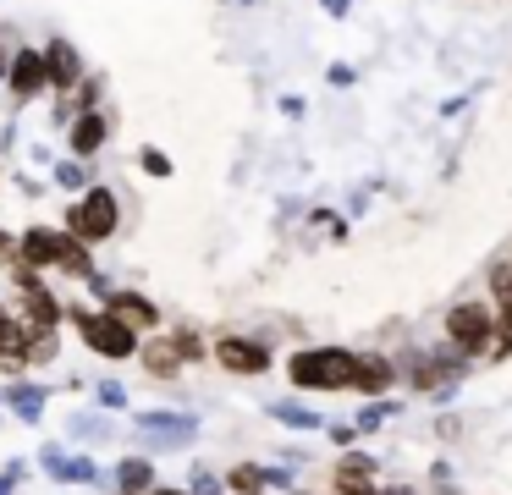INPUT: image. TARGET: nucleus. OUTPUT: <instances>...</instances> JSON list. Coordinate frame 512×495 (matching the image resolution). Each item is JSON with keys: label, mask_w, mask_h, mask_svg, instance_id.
Masks as SVG:
<instances>
[{"label": "nucleus", "mask_w": 512, "mask_h": 495, "mask_svg": "<svg viewBox=\"0 0 512 495\" xmlns=\"http://www.w3.org/2000/svg\"><path fill=\"white\" fill-rule=\"evenodd\" d=\"M12 264H28V270L50 275H78V281H89L94 275V248H83L78 237H67L61 226H28L23 237H17V259Z\"/></svg>", "instance_id": "f257e3e1"}, {"label": "nucleus", "mask_w": 512, "mask_h": 495, "mask_svg": "<svg viewBox=\"0 0 512 495\" xmlns=\"http://www.w3.org/2000/svg\"><path fill=\"white\" fill-rule=\"evenodd\" d=\"M61 231H67V237H78L83 248H100V242H111L116 231H122V198H116V187L89 182V187H83V193L67 204Z\"/></svg>", "instance_id": "f03ea898"}, {"label": "nucleus", "mask_w": 512, "mask_h": 495, "mask_svg": "<svg viewBox=\"0 0 512 495\" xmlns=\"http://www.w3.org/2000/svg\"><path fill=\"white\" fill-rule=\"evenodd\" d=\"M353 358L347 347H298L287 358V380L298 391H347L353 385Z\"/></svg>", "instance_id": "7ed1b4c3"}, {"label": "nucleus", "mask_w": 512, "mask_h": 495, "mask_svg": "<svg viewBox=\"0 0 512 495\" xmlns=\"http://www.w3.org/2000/svg\"><path fill=\"white\" fill-rule=\"evenodd\" d=\"M67 319L78 325V336L89 341V352H100L105 363H133L138 358V341L133 330L122 325V319H111L105 308H67Z\"/></svg>", "instance_id": "20e7f679"}, {"label": "nucleus", "mask_w": 512, "mask_h": 495, "mask_svg": "<svg viewBox=\"0 0 512 495\" xmlns=\"http://www.w3.org/2000/svg\"><path fill=\"white\" fill-rule=\"evenodd\" d=\"M490 341H496V308L490 303H452L446 308V347L457 358H490Z\"/></svg>", "instance_id": "39448f33"}, {"label": "nucleus", "mask_w": 512, "mask_h": 495, "mask_svg": "<svg viewBox=\"0 0 512 495\" xmlns=\"http://www.w3.org/2000/svg\"><path fill=\"white\" fill-rule=\"evenodd\" d=\"M210 358L221 363L226 374H248V380H254V374H270V347L259 336H237V330H226V336H215L210 341Z\"/></svg>", "instance_id": "423d86ee"}, {"label": "nucleus", "mask_w": 512, "mask_h": 495, "mask_svg": "<svg viewBox=\"0 0 512 495\" xmlns=\"http://www.w3.org/2000/svg\"><path fill=\"white\" fill-rule=\"evenodd\" d=\"M105 314L122 319L133 336H160V325H166V314H160V303L149 292H133V286H111V297H105Z\"/></svg>", "instance_id": "0eeeda50"}, {"label": "nucleus", "mask_w": 512, "mask_h": 495, "mask_svg": "<svg viewBox=\"0 0 512 495\" xmlns=\"http://www.w3.org/2000/svg\"><path fill=\"white\" fill-rule=\"evenodd\" d=\"M39 55H45V83H50V94H72V88L89 77V61H83V50L72 39H45L39 44Z\"/></svg>", "instance_id": "6e6552de"}, {"label": "nucleus", "mask_w": 512, "mask_h": 495, "mask_svg": "<svg viewBox=\"0 0 512 495\" xmlns=\"http://www.w3.org/2000/svg\"><path fill=\"white\" fill-rule=\"evenodd\" d=\"M39 468H45L56 484H100V490H105V473L94 468V457H78V451H67L61 440H45Z\"/></svg>", "instance_id": "1a4fd4ad"}, {"label": "nucleus", "mask_w": 512, "mask_h": 495, "mask_svg": "<svg viewBox=\"0 0 512 495\" xmlns=\"http://www.w3.org/2000/svg\"><path fill=\"white\" fill-rule=\"evenodd\" d=\"M6 88H12L17 105H28V99L50 94V83H45V55H39L34 44H17V50H12V66H6Z\"/></svg>", "instance_id": "9d476101"}, {"label": "nucleus", "mask_w": 512, "mask_h": 495, "mask_svg": "<svg viewBox=\"0 0 512 495\" xmlns=\"http://www.w3.org/2000/svg\"><path fill=\"white\" fill-rule=\"evenodd\" d=\"M17 319L28 325V336H61V319H67V303H61L50 286L17 297Z\"/></svg>", "instance_id": "9b49d317"}, {"label": "nucleus", "mask_w": 512, "mask_h": 495, "mask_svg": "<svg viewBox=\"0 0 512 495\" xmlns=\"http://www.w3.org/2000/svg\"><path fill=\"white\" fill-rule=\"evenodd\" d=\"M391 385H397V363H391L386 352H358V358H353V385H347V391H358V396H369V402H380Z\"/></svg>", "instance_id": "f8f14e48"}, {"label": "nucleus", "mask_w": 512, "mask_h": 495, "mask_svg": "<svg viewBox=\"0 0 512 495\" xmlns=\"http://www.w3.org/2000/svg\"><path fill=\"white\" fill-rule=\"evenodd\" d=\"M375 457H369V451H347L342 462H336L331 468V484H336V495H386L375 484Z\"/></svg>", "instance_id": "ddd939ff"}, {"label": "nucleus", "mask_w": 512, "mask_h": 495, "mask_svg": "<svg viewBox=\"0 0 512 495\" xmlns=\"http://www.w3.org/2000/svg\"><path fill=\"white\" fill-rule=\"evenodd\" d=\"M105 138H111V116H105V110H78V121L67 127V149H72V160L89 165L94 154L105 149Z\"/></svg>", "instance_id": "4468645a"}, {"label": "nucleus", "mask_w": 512, "mask_h": 495, "mask_svg": "<svg viewBox=\"0 0 512 495\" xmlns=\"http://www.w3.org/2000/svg\"><path fill=\"white\" fill-rule=\"evenodd\" d=\"M28 347H34L28 325L17 319V308L0 303V369H6V374H23V369H28Z\"/></svg>", "instance_id": "2eb2a0df"}, {"label": "nucleus", "mask_w": 512, "mask_h": 495, "mask_svg": "<svg viewBox=\"0 0 512 495\" xmlns=\"http://www.w3.org/2000/svg\"><path fill=\"white\" fill-rule=\"evenodd\" d=\"M116 495H149L155 490V457H122L111 473H105Z\"/></svg>", "instance_id": "dca6fc26"}, {"label": "nucleus", "mask_w": 512, "mask_h": 495, "mask_svg": "<svg viewBox=\"0 0 512 495\" xmlns=\"http://www.w3.org/2000/svg\"><path fill=\"white\" fill-rule=\"evenodd\" d=\"M138 363H144L149 380H177V374H182V358H177V347H171L166 336L138 341Z\"/></svg>", "instance_id": "f3484780"}, {"label": "nucleus", "mask_w": 512, "mask_h": 495, "mask_svg": "<svg viewBox=\"0 0 512 495\" xmlns=\"http://www.w3.org/2000/svg\"><path fill=\"white\" fill-rule=\"evenodd\" d=\"M45 402H50V385H34V380H17L12 391H6V407H12L23 424H39V418H45Z\"/></svg>", "instance_id": "a211bd4d"}, {"label": "nucleus", "mask_w": 512, "mask_h": 495, "mask_svg": "<svg viewBox=\"0 0 512 495\" xmlns=\"http://www.w3.org/2000/svg\"><path fill=\"white\" fill-rule=\"evenodd\" d=\"M166 341L177 347V358H182V369H193V363H204L210 358V341L199 336L193 325H177V330H166Z\"/></svg>", "instance_id": "6ab92c4d"}, {"label": "nucleus", "mask_w": 512, "mask_h": 495, "mask_svg": "<svg viewBox=\"0 0 512 495\" xmlns=\"http://www.w3.org/2000/svg\"><path fill=\"white\" fill-rule=\"evenodd\" d=\"M265 413L276 418V424H287V429H303V435H314V429H325V418H320V413H309L303 402H270Z\"/></svg>", "instance_id": "aec40b11"}, {"label": "nucleus", "mask_w": 512, "mask_h": 495, "mask_svg": "<svg viewBox=\"0 0 512 495\" xmlns=\"http://www.w3.org/2000/svg\"><path fill=\"white\" fill-rule=\"evenodd\" d=\"M221 484H226V495H265V468L259 462H237Z\"/></svg>", "instance_id": "412c9836"}, {"label": "nucleus", "mask_w": 512, "mask_h": 495, "mask_svg": "<svg viewBox=\"0 0 512 495\" xmlns=\"http://www.w3.org/2000/svg\"><path fill=\"white\" fill-rule=\"evenodd\" d=\"M138 429H160V440H193V418H166V413H138Z\"/></svg>", "instance_id": "4be33fe9"}, {"label": "nucleus", "mask_w": 512, "mask_h": 495, "mask_svg": "<svg viewBox=\"0 0 512 495\" xmlns=\"http://www.w3.org/2000/svg\"><path fill=\"white\" fill-rule=\"evenodd\" d=\"M100 99H105V77L100 72H89L78 88H72V105H78V110H105Z\"/></svg>", "instance_id": "5701e85b"}, {"label": "nucleus", "mask_w": 512, "mask_h": 495, "mask_svg": "<svg viewBox=\"0 0 512 495\" xmlns=\"http://www.w3.org/2000/svg\"><path fill=\"white\" fill-rule=\"evenodd\" d=\"M56 187H61V193H83V187H89V165H83V160H61L56 165Z\"/></svg>", "instance_id": "b1692460"}, {"label": "nucleus", "mask_w": 512, "mask_h": 495, "mask_svg": "<svg viewBox=\"0 0 512 495\" xmlns=\"http://www.w3.org/2000/svg\"><path fill=\"white\" fill-rule=\"evenodd\" d=\"M386 413H397V407H391V402H369L364 407V413H358V435H369V429H380V424H386Z\"/></svg>", "instance_id": "393cba45"}, {"label": "nucleus", "mask_w": 512, "mask_h": 495, "mask_svg": "<svg viewBox=\"0 0 512 495\" xmlns=\"http://www.w3.org/2000/svg\"><path fill=\"white\" fill-rule=\"evenodd\" d=\"M138 171H144V176H160V182H166V176H171V154L144 149V154H138Z\"/></svg>", "instance_id": "a878e982"}, {"label": "nucleus", "mask_w": 512, "mask_h": 495, "mask_svg": "<svg viewBox=\"0 0 512 495\" xmlns=\"http://www.w3.org/2000/svg\"><path fill=\"white\" fill-rule=\"evenodd\" d=\"M23 462H6V468H0V495H17V484H23Z\"/></svg>", "instance_id": "bb28decb"}, {"label": "nucleus", "mask_w": 512, "mask_h": 495, "mask_svg": "<svg viewBox=\"0 0 512 495\" xmlns=\"http://www.w3.org/2000/svg\"><path fill=\"white\" fill-rule=\"evenodd\" d=\"M100 407H127V391L116 380H100Z\"/></svg>", "instance_id": "cd10ccee"}, {"label": "nucleus", "mask_w": 512, "mask_h": 495, "mask_svg": "<svg viewBox=\"0 0 512 495\" xmlns=\"http://www.w3.org/2000/svg\"><path fill=\"white\" fill-rule=\"evenodd\" d=\"M325 435H331L336 446H353V440H358V429H353V424H325Z\"/></svg>", "instance_id": "c85d7f7f"}, {"label": "nucleus", "mask_w": 512, "mask_h": 495, "mask_svg": "<svg viewBox=\"0 0 512 495\" xmlns=\"http://www.w3.org/2000/svg\"><path fill=\"white\" fill-rule=\"evenodd\" d=\"M17 259V237L12 231H0V264H12Z\"/></svg>", "instance_id": "c756f323"}, {"label": "nucleus", "mask_w": 512, "mask_h": 495, "mask_svg": "<svg viewBox=\"0 0 512 495\" xmlns=\"http://www.w3.org/2000/svg\"><path fill=\"white\" fill-rule=\"evenodd\" d=\"M325 11H331V17H347V0H325Z\"/></svg>", "instance_id": "7c9ffc66"}, {"label": "nucleus", "mask_w": 512, "mask_h": 495, "mask_svg": "<svg viewBox=\"0 0 512 495\" xmlns=\"http://www.w3.org/2000/svg\"><path fill=\"white\" fill-rule=\"evenodd\" d=\"M6 66H12V50H6V44H0V83H6Z\"/></svg>", "instance_id": "2f4dec72"}, {"label": "nucleus", "mask_w": 512, "mask_h": 495, "mask_svg": "<svg viewBox=\"0 0 512 495\" xmlns=\"http://www.w3.org/2000/svg\"><path fill=\"white\" fill-rule=\"evenodd\" d=\"M149 495H188V490H171V484H155Z\"/></svg>", "instance_id": "473e14b6"}, {"label": "nucleus", "mask_w": 512, "mask_h": 495, "mask_svg": "<svg viewBox=\"0 0 512 495\" xmlns=\"http://www.w3.org/2000/svg\"><path fill=\"white\" fill-rule=\"evenodd\" d=\"M292 495H303V490H292Z\"/></svg>", "instance_id": "72a5a7b5"}, {"label": "nucleus", "mask_w": 512, "mask_h": 495, "mask_svg": "<svg viewBox=\"0 0 512 495\" xmlns=\"http://www.w3.org/2000/svg\"><path fill=\"white\" fill-rule=\"evenodd\" d=\"M507 259H512V248H507Z\"/></svg>", "instance_id": "f704fd0d"}]
</instances>
